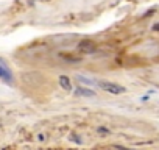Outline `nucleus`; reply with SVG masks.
Returning a JSON list of instances; mask_svg holds the SVG:
<instances>
[{"label":"nucleus","instance_id":"20e7f679","mask_svg":"<svg viewBox=\"0 0 159 150\" xmlns=\"http://www.w3.org/2000/svg\"><path fill=\"white\" fill-rule=\"evenodd\" d=\"M73 94L78 95V97H95V91H92V89H89V88H84V86L76 88Z\"/></svg>","mask_w":159,"mask_h":150},{"label":"nucleus","instance_id":"f03ea898","mask_svg":"<svg viewBox=\"0 0 159 150\" xmlns=\"http://www.w3.org/2000/svg\"><path fill=\"white\" fill-rule=\"evenodd\" d=\"M81 53H86V55H90V53H94L95 50H97V47H95V44L92 42L90 39H83L81 42L78 44V47H76Z\"/></svg>","mask_w":159,"mask_h":150},{"label":"nucleus","instance_id":"6e6552de","mask_svg":"<svg viewBox=\"0 0 159 150\" xmlns=\"http://www.w3.org/2000/svg\"><path fill=\"white\" fill-rule=\"evenodd\" d=\"M98 131H100V133H109V130H108V128H104V127H100Z\"/></svg>","mask_w":159,"mask_h":150},{"label":"nucleus","instance_id":"39448f33","mask_svg":"<svg viewBox=\"0 0 159 150\" xmlns=\"http://www.w3.org/2000/svg\"><path fill=\"white\" fill-rule=\"evenodd\" d=\"M76 80L81 85H84V86H95V85L98 86V81L97 80H92V78H87V77H83V75H78Z\"/></svg>","mask_w":159,"mask_h":150},{"label":"nucleus","instance_id":"f257e3e1","mask_svg":"<svg viewBox=\"0 0 159 150\" xmlns=\"http://www.w3.org/2000/svg\"><path fill=\"white\" fill-rule=\"evenodd\" d=\"M98 81V86L106 91V92H111V94H123L126 91V88L117 85V83H111V81H104V80H97Z\"/></svg>","mask_w":159,"mask_h":150},{"label":"nucleus","instance_id":"0eeeda50","mask_svg":"<svg viewBox=\"0 0 159 150\" xmlns=\"http://www.w3.org/2000/svg\"><path fill=\"white\" fill-rule=\"evenodd\" d=\"M70 141H75L76 144H83V141L80 139V136H78V134H75V133H72V134H70Z\"/></svg>","mask_w":159,"mask_h":150},{"label":"nucleus","instance_id":"423d86ee","mask_svg":"<svg viewBox=\"0 0 159 150\" xmlns=\"http://www.w3.org/2000/svg\"><path fill=\"white\" fill-rule=\"evenodd\" d=\"M59 85L64 91H72V83H70V80L69 77H65V75H61L59 77Z\"/></svg>","mask_w":159,"mask_h":150},{"label":"nucleus","instance_id":"7ed1b4c3","mask_svg":"<svg viewBox=\"0 0 159 150\" xmlns=\"http://www.w3.org/2000/svg\"><path fill=\"white\" fill-rule=\"evenodd\" d=\"M0 78H2L5 83H8V85L12 83V74H11V71L8 69L2 61H0Z\"/></svg>","mask_w":159,"mask_h":150},{"label":"nucleus","instance_id":"1a4fd4ad","mask_svg":"<svg viewBox=\"0 0 159 150\" xmlns=\"http://www.w3.org/2000/svg\"><path fill=\"white\" fill-rule=\"evenodd\" d=\"M37 139H39V141H44L45 136H44V134H37Z\"/></svg>","mask_w":159,"mask_h":150},{"label":"nucleus","instance_id":"9d476101","mask_svg":"<svg viewBox=\"0 0 159 150\" xmlns=\"http://www.w3.org/2000/svg\"><path fill=\"white\" fill-rule=\"evenodd\" d=\"M153 30H154V31H159V24H154V25H153Z\"/></svg>","mask_w":159,"mask_h":150}]
</instances>
